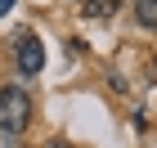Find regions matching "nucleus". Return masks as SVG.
I'll use <instances>...</instances> for the list:
<instances>
[{
    "label": "nucleus",
    "mask_w": 157,
    "mask_h": 148,
    "mask_svg": "<svg viewBox=\"0 0 157 148\" xmlns=\"http://www.w3.org/2000/svg\"><path fill=\"white\" fill-rule=\"evenodd\" d=\"M27 121H32V99H27V90L23 85H5L0 90V130L23 135Z\"/></svg>",
    "instance_id": "nucleus-1"
},
{
    "label": "nucleus",
    "mask_w": 157,
    "mask_h": 148,
    "mask_svg": "<svg viewBox=\"0 0 157 148\" xmlns=\"http://www.w3.org/2000/svg\"><path fill=\"white\" fill-rule=\"evenodd\" d=\"M13 63H18L23 76H36L45 67V45L36 40V32H18L13 36Z\"/></svg>",
    "instance_id": "nucleus-2"
},
{
    "label": "nucleus",
    "mask_w": 157,
    "mask_h": 148,
    "mask_svg": "<svg viewBox=\"0 0 157 148\" xmlns=\"http://www.w3.org/2000/svg\"><path fill=\"white\" fill-rule=\"evenodd\" d=\"M85 18H112L117 13V0H85Z\"/></svg>",
    "instance_id": "nucleus-3"
},
{
    "label": "nucleus",
    "mask_w": 157,
    "mask_h": 148,
    "mask_svg": "<svg viewBox=\"0 0 157 148\" xmlns=\"http://www.w3.org/2000/svg\"><path fill=\"white\" fill-rule=\"evenodd\" d=\"M135 18L157 32V0H135Z\"/></svg>",
    "instance_id": "nucleus-4"
},
{
    "label": "nucleus",
    "mask_w": 157,
    "mask_h": 148,
    "mask_svg": "<svg viewBox=\"0 0 157 148\" xmlns=\"http://www.w3.org/2000/svg\"><path fill=\"white\" fill-rule=\"evenodd\" d=\"M23 144V135H9V130H0V148H18Z\"/></svg>",
    "instance_id": "nucleus-5"
},
{
    "label": "nucleus",
    "mask_w": 157,
    "mask_h": 148,
    "mask_svg": "<svg viewBox=\"0 0 157 148\" xmlns=\"http://www.w3.org/2000/svg\"><path fill=\"white\" fill-rule=\"evenodd\" d=\"M13 5H18V0H0V18H5V13H9Z\"/></svg>",
    "instance_id": "nucleus-6"
},
{
    "label": "nucleus",
    "mask_w": 157,
    "mask_h": 148,
    "mask_svg": "<svg viewBox=\"0 0 157 148\" xmlns=\"http://www.w3.org/2000/svg\"><path fill=\"white\" fill-rule=\"evenodd\" d=\"M45 148H67V144H63V139H49V144H45Z\"/></svg>",
    "instance_id": "nucleus-7"
}]
</instances>
